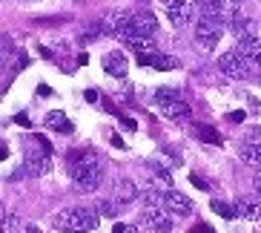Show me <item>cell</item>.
I'll use <instances>...</instances> for the list:
<instances>
[{"mask_svg": "<svg viewBox=\"0 0 261 233\" xmlns=\"http://www.w3.org/2000/svg\"><path fill=\"white\" fill-rule=\"evenodd\" d=\"M149 170H152L155 176H158V179H161L164 184H167L169 190H172V173H169V167H164L161 161H149Z\"/></svg>", "mask_w": 261, "mask_h": 233, "instance_id": "20", "label": "cell"}, {"mask_svg": "<svg viewBox=\"0 0 261 233\" xmlns=\"http://www.w3.org/2000/svg\"><path fill=\"white\" fill-rule=\"evenodd\" d=\"M112 233H138V227H135V225H123V222H118V225L112 227Z\"/></svg>", "mask_w": 261, "mask_h": 233, "instance_id": "26", "label": "cell"}, {"mask_svg": "<svg viewBox=\"0 0 261 233\" xmlns=\"http://www.w3.org/2000/svg\"><path fill=\"white\" fill-rule=\"evenodd\" d=\"M98 222H100V213L89 207H69L52 219V225L66 233H89L98 227Z\"/></svg>", "mask_w": 261, "mask_h": 233, "instance_id": "2", "label": "cell"}, {"mask_svg": "<svg viewBox=\"0 0 261 233\" xmlns=\"http://www.w3.org/2000/svg\"><path fill=\"white\" fill-rule=\"evenodd\" d=\"M227 118H230V121H232V124H241V121H244V112H230V115H227Z\"/></svg>", "mask_w": 261, "mask_h": 233, "instance_id": "28", "label": "cell"}, {"mask_svg": "<svg viewBox=\"0 0 261 233\" xmlns=\"http://www.w3.org/2000/svg\"><path fill=\"white\" fill-rule=\"evenodd\" d=\"M138 63H141V66H152V69H158V72H172V69L181 66L178 58H172V55H161V52L138 55Z\"/></svg>", "mask_w": 261, "mask_h": 233, "instance_id": "6", "label": "cell"}, {"mask_svg": "<svg viewBox=\"0 0 261 233\" xmlns=\"http://www.w3.org/2000/svg\"><path fill=\"white\" fill-rule=\"evenodd\" d=\"M164 118H169V121H187L190 118V107H187L184 101H172L167 104V107H161Z\"/></svg>", "mask_w": 261, "mask_h": 233, "instance_id": "12", "label": "cell"}, {"mask_svg": "<svg viewBox=\"0 0 261 233\" xmlns=\"http://www.w3.org/2000/svg\"><path fill=\"white\" fill-rule=\"evenodd\" d=\"M155 101L161 104V107H167V104H172V101H181V98H178V92H175V89H167V86H161V89L155 92Z\"/></svg>", "mask_w": 261, "mask_h": 233, "instance_id": "21", "label": "cell"}, {"mask_svg": "<svg viewBox=\"0 0 261 233\" xmlns=\"http://www.w3.org/2000/svg\"><path fill=\"white\" fill-rule=\"evenodd\" d=\"M135 196H138V190H135V184H132L129 179H118V199H121V202H129Z\"/></svg>", "mask_w": 261, "mask_h": 233, "instance_id": "17", "label": "cell"}, {"mask_svg": "<svg viewBox=\"0 0 261 233\" xmlns=\"http://www.w3.org/2000/svg\"><path fill=\"white\" fill-rule=\"evenodd\" d=\"M38 92H40V98H49V95H52V89H49L46 84H40V86H38Z\"/></svg>", "mask_w": 261, "mask_h": 233, "instance_id": "30", "label": "cell"}, {"mask_svg": "<svg viewBox=\"0 0 261 233\" xmlns=\"http://www.w3.org/2000/svg\"><path fill=\"white\" fill-rule=\"evenodd\" d=\"M132 26H135V32L138 35H144V38H152L155 35V29H158V17L149 12V9H135L132 12Z\"/></svg>", "mask_w": 261, "mask_h": 233, "instance_id": "7", "label": "cell"}, {"mask_svg": "<svg viewBox=\"0 0 261 233\" xmlns=\"http://www.w3.org/2000/svg\"><path fill=\"white\" fill-rule=\"evenodd\" d=\"M221 35H224V24H221V20H213V17H198V24H195V40H198L204 49L218 46Z\"/></svg>", "mask_w": 261, "mask_h": 233, "instance_id": "4", "label": "cell"}, {"mask_svg": "<svg viewBox=\"0 0 261 233\" xmlns=\"http://www.w3.org/2000/svg\"><path fill=\"white\" fill-rule=\"evenodd\" d=\"M86 101L95 104V101H98V92H95V89H86Z\"/></svg>", "mask_w": 261, "mask_h": 233, "instance_id": "32", "label": "cell"}, {"mask_svg": "<svg viewBox=\"0 0 261 233\" xmlns=\"http://www.w3.org/2000/svg\"><path fill=\"white\" fill-rule=\"evenodd\" d=\"M238 216L250 219V222H261V202H250V199H238L236 202Z\"/></svg>", "mask_w": 261, "mask_h": 233, "instance_id": "11", "label": "cell"}, {"mask_svg": "<svg viewBox=\"0 0 261 233\" xmlns=\"http://www.w3.org/2000/svg\"><path fill=\"white\" fill-rule=\"evenodd\" d=\"M164 210H172L175 216H190L192 213V202L187 199L184 193H178V190H164Z\"/></svg>", "mask_w": 261, "mask_h": 233, "instance_id": "8", "label": "cell"}, {"mask_svg": "<svg viewBox=\"0 0 261 233\" xmlns=\"http://www.w3.org/2000/svg\"><path fill=\"white\" fill-rule=\"evenodd\" d=\"M213 210H215V213H218L221 219H236V216H238V207H236V204H230V202H218V199L213 202Z\"/></svg>", "mask_w": 261, "mask_h": 233, "instance_id": "19", "label": "cell"}, {"mask_svg": "<svg viewBox=\"0 0 261 233\" xmlns=\"http://www.w3.org/2000/svg\"><path fill=\"white\" fill-rule=\"evenodd\" d=\"M190 233H215V227H213V225H207V222H195Z\"/></svg>", "mask_w": 261, "mask_h": 233, "instance_id": "24", "label": "cell"}, {"mask_svg": "<svg viewBox=\"0 0 261 233\" xmlns=\"http://www.w3.org/2000/svg\"><path fill=\"white\" fill-rule=\"evenodd\" d=\"M20 233H40L38 225H20Z\"/></svg>", "mask_w": 261, "mask_h": 233, "instance_id": "31", "label": "cell"}, {"mask_svg": "<svg viewBox=\"0 0 261 233\" xmlns=\"http://www.w3.org/2000/svg\"><path fill=\"white\" fill-rule=\"evenodd\" d=\"M241 158H244L247 164H253L255 170L261 173V147L258 144H244V147H241Z\"/></svg>", "mask_w": 261, "mask_h": 233, "instance_id": "16", "label": "cell"}, {"mask_svg": "<svg viewBox=\"0 0 261 233\" xmlns=\"http://www.w3.org/2000/svg\"><path fill=\"white\" fill-rule=\"evenodd\" d=\"M236 52L241 55V58H247L253 66H261V40H258V38L238 40V43H236Z\"/></svg>", "mask_w": 261, "mask_h": 233, "instance_id": "10", "label": "cell"}, {"mask_svg": "<svg viewBox=\"0 0 261 233\" xmlns=\"http://www.w3.org/2000/svg\"><path fill=\"white\" fill-rule=\"evenodd\" d=\"M141 225L149 227V233H169L172 230V216L164 207H149L141 210Z\"/></svg>", "mask_w": 261, "mask_h": 233, "instance_id": "5", "label": "cell"}, {"mask_svg": "<svg viewBox=\"0 0 261 233\" xmlns=\"http://www.w3.org/2000/svg\"><path fill=\"white\" fill-rule=\"evenodd\" d=\"M167 17L172 26H187L192 17V6L190 3H184V6H175V9H167Z\"/></svg>", "mask_w": 261, "mask_h": 233, "instance_id": "13", "label": "cell"}, {"mask_svg": "<svg viewBox=\"0 0 261 233\" xmlns=\"http://www.w3.org/2000/svg\"><path fill=\"white\" fill-rule=\"evenodd\" d=\"M69 170H72V181H75L77 193H95L100 187L103 164H100V155L95 150H72Z\"/></svg>", "mask_w": 261, "mask_h": 233, "instance_id": "1", "label": "cell"}, {"mask_svg": "<svg viewBox=\"0 0 261 233\" xmlns=\"http://www.w3.org/2000/svg\"><path fill=\"white\" fill-rule=\"evenodd\" d=\"M190 181L198 187V190H213V187H210V181H207V179H201V176H195V173L190 176Z\"/></svg>", "mask_w": 261, "mask_h": 233, "instance_id": "25", "label": "cell"}, {"mask_svg": "<svg viewBox=\"0 0 261 233\" xmlns=\"http://www.w3.org/2000/svg\"><path fill=\"white\" fill-rule=\"evenodd\" d=\"M232 3H236V6H241V3H244V0H232Z\"/></svg>", "mask_w": 261, "mask_h": 233, "instance_id": "34", "label": "cell"}, {"mask_svg": "<svg viewBox=\"0 0 261 233\" xmlns=\"http://www.w3.org/2000/svg\"><path fill=\"white\" fill-rule=\"evenodd\" d=\"M100 63H103V72H109V75H115V78H123L126 72H129L126 55H123L121 49H112V52H107Z\"/></svg>", "mask_w": 261, "mask_h": 233, "instance_id": "9", "label": "cell"}, {"mask_svg": "<svg viewBox=\"0 0 261 233\" xmlns=\"http://www.w3.org/2000/svg\"><path fill=\"white\" fill-rule=\"evenodd\" d=\"M195 135H198L201 141H207V144H221V135H218L213 127H207V124H198V127H195Z\"/></svg>", "mask_w": 261, "mask_h": 233, "instance_id": "18", "label": "cell"}, {"mask_svg": "<svg viewBox=\"0 0 261 233\" xmlns=\"http://www.w3.org/2000/svg\"><path fill=\"white\" fill-rule=\"evenodd\" d=\"M158 3H164L167 9H175V6H184L187 0H158Z\"/></svg>", "mask_w": 261, "mask_h": 233, "instance_id": "27", "label": "cell"}, {"mask_svg": "<svg viewBox=\"0 0 261 233\" xmlns=\"http://www.w3.org/2000/svg\"><path fill=\"white\" fill-rule=\"evenodd\" d=\"M253 187H255V193L261 196V173H255V179H253Z\"/></svg>", "mask_w": 261, "mask_h": 233, "instance_id": "33", "label": "cell"}, {"mask_svg": "<svg viewBox=\"0 0 261 233\" xmlns=\"http://www.w3.org/2000/svg\"><path fill=\"white\" fill-rule=\"evenodd\" d=\"M232 32L238 35V40H247V38H258L255 35V24L250 17H238L236 24H232Z\"/></svg>", "mask_w": 261, "mask_h": 233, "instance_id": "15", "label": "cell"}, {"mask_svg": "<svg viewBox=\"0 0 261 233\" xmlns=\"http://www.w3.org/2000/svg\"><path fill=\"white\" fill-rule=\"evenodd\" d=\"M247 141H250V144H258V147H261V127H250V132H247Z\"/></svg>", "mask_w": 261, "mask_h": 233, "instance_id": "23", "label": "cell"}, {"mask_svg": "<svg viewBox=\"0 0 261 233\" xmlns=\"http://www.w3.org/2000/svg\"><path fill=\"white\" fill-rule=\"evenodd\" d=\"M15 121H17V124H20V127H29V124H32V121H29V118L23 115V112H17V115H15Z\"/></svg>", "mask_w": 261, "mask_h": 233, "instance_id": "29", "label": "cell"}, {"mask_svg": "<svg viewBox=\"0 0 261 233\" xmlns=\"http://www.w3.org/2000/svg\"><path fill=\"white\" fill-rule=\"evenodd\" d=\"M98 213H100V216H115L118 210H115V204H112V202H100L98 204Z\"/></svg>", "mask_w": 261, "mask_h": 233, "instance_id": "22", "label": "cell"}, {"mask_svg": "<svg viewBox=\"0 0 261 233\" xmlns=\"http://www.w3.org/2000/svg\"><path fill=\"white\" fill-rule=\"evenodd\" d=\"M46 127H49V130H58V132H72L69 118L63 115L61 109H52V112L46 115Z\"/></svg>", "mask_w": 261, "mask_h": 233, "instance_id": "14", "label": "cell"}, {"mask_svg": "<svg viewBox=\"0 0 261 233\" xmlns=\"http://www.w3.org/2000/svg\"><path fill=\"white\" fill-rule=\"evenodd\" d=\"M218 69H221L227 78H250V72H253L255 66L247 61V58H241L236 49H232V52L218 55Z\"/></svg>", "mask_w": 261, "mask_h": 233, "instance_id": "3", "label": "cell"}]
</instances>
